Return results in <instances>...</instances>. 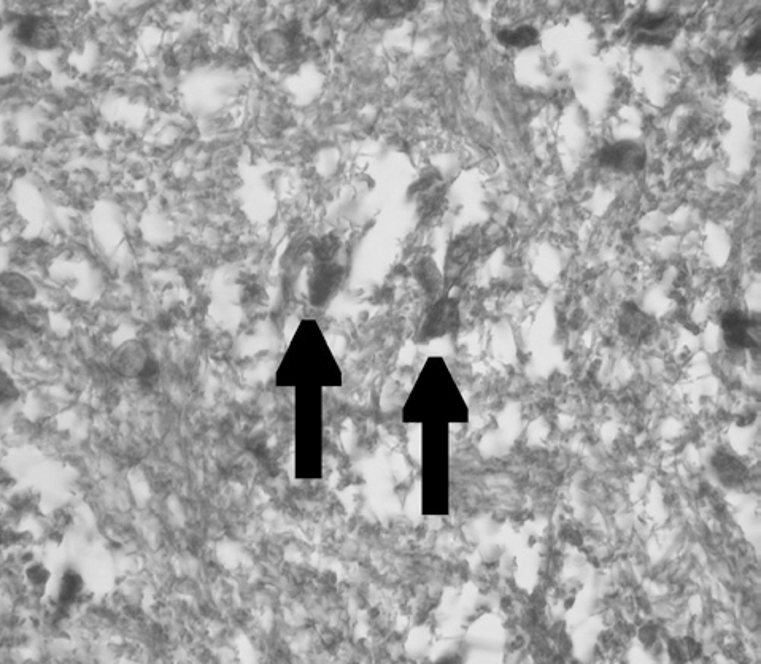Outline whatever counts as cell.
Here are the masks:
<instances>
[{
  "mask_svg": "<svg viewBox=\"0 0 761 664\" xmlns=\"http://www.w3.org/2000/svg\"><path fill=\"white\" fill-rule=\"evenodd\" d=\"M345 280L344 266L333 263H317L310 274V302L315 307H325L336 298Z\"/></svg>",
  "mask_w": 761,
  "mask_h": 664,
  "instance_id": "7",
  "label": "cell"
},
{
  "mask_svg": "<svg viewBox=\"0 0 761 664\" xmlns=\"http://www.w3.org/2000/svg\"><path fill=\"white\" fill-rule=\"evenodd\" d=\"M279 388H336L342 385V371L325 334L315 320H304L294 332L282 363L275 372Z\"/></svg>",
  "mask_w": 761,
  "mask_h": 664,
  "instance_id": "1",
  "label": "cell"
},
{
  "mask_svg": "<svg viewBox=\"0 0 761 664\" xmlns=\"http://www.w3.org/2000/svg\"><path fill=\"white\" fill-rule=\"evenodd\" d=\"M115 369L126 377L148 380L158 372V364L148 355L142 344L129 342L116 352Z\"/></svg>",
  "mask_w": 761,
  "mask_h": 664,
  "instance_id": "10",
  "label": "cell"
},
{
  "mask_svg": "<svg viewBox=\"0 0 761 664\" xmlns=\"http://www.w3.org/2000/svg\"><path fill=\"white\" fill-rule=\"evenodd\" d=\"M498 42L507 48H530L539 42V32L533 26L503 29L498 32Z\"/></svg>",
  "mask_w": 761,
  "mask_h": 664,
  "instance_id": "12",
  "label": "cell"
},
{
  "mask_svg": "<svg viewBox=\"0 0 761 664\" xmlns=\"http://www.w3.org/2000/svg\"><path fill=\"white\" fill-rule=\"evenodd\" d=\"M460 323V307L452 298H442L429 309L420 336L423 340L441 339L455 331Z\"/></svg>",
  "mask_w": 761,
  "mask_h": 664,
  "instance_id": "8",
  "label": "cell"
},
{
  "mask_svg": "<svg viewBox=\"0 0 761 664\" xmlns=\"http://www.w3.org/2000/svg\"><path fill=\"white\" fill-rule=\"evenodd\" d=\"M13 37L20 47L31 51H51L61 43L58 21L43 13H28L16 21Z\"/></svg>",
  "mask_w": 761,
  "mask_h": 664,
  "instance_id": "5",
  "label": "cell"
},
{
  "mask_svg": "<svg viewBox=\"0 0 761 664\" xmlns=\"http://www.w3.org/2000/svg\"><path fill=\"white\" fill-rule=\"evenodd\" d=\"M258 51L269 66H286L306 51V37L299 28L272 29L259 39Z\"/></svg>",
  "mask_w": 761,
  "mask_h": 664,
  "instance_id": "6",
  "label": "cell"
},
{
  "mask_svg": "<svg viewBox=\"0 0 761 664\" xmlns=\"http://www.w3.org/2000/svg\"><path fill=\"white\" fill-rule=\"evenodd\" d=\"M450 426L422 425V512L445 515L450 504Z\"/></svg>",
  "mask_w": 761,
  "mask_h": 664,
  "instance_id": "4",
  "label": "cell"
},
{
  "mask_svg": "<svg viewBox=\"0 0 761 664\" xmlns=\"http://www.w3.org/2000/svg\"><path fill=\"white\" fill-rule=\"evenodd\" d=\"M340 247L342 244H340L339 237L333 236V234L321 236L312 245L313 259L317 263H333L339 256Z\"/></svg>",
  "mask_w": 761,
  "mask_h": 664,
  "instance_id": "14",
  "label": "cell"
},
{
  "mask_svg": "<svg viewBox=\"0 0 761 664\" xmlns=\"http://www.w3.org/2000/svg\"><path fill=\"white\" fill-rule=\"evenodd\" d=\"M599 164L620 174H634L646 164V151L628 140L612 143L599 153Z\"/></svg>",
  "mask_w": 761,
  "mask_h": 664,
  "instance_id": "9",
  "label": "cell"
},
{
  "mask_svg": "<svg viewBox=\"0 0 761 664\" xmlns=\"http://www.w3.org/2000/svg\"><path fill=\"white\" fill-rule=\"evenodd\" d=\"M407 4H396V2H382V4H369L367 5V12L369 15L377 16V18H390V16L402 15V13L409 10Z\"/></svg>",
  "mask_w": 761,
  "mask_h": 664,
  "instance_id": "15",
  "label": "cell"
},
{
  "mask_svg": "<svg viewBox=\"0 0 761 664\" xmlns=\"http://www.w3.org/2000/svg\"><path fill=\"white\" fill-rule=\"evenodd\" d=\"M723 334H725V340L730 347L747 348L754 342L752 337V321L747 315H744L738 310L728 312L722 320Z\"/></svg>",
  "mask_w": 761,
  "mask_h": 664,
  "instance_id": "11",
  "label": "cell"
},
{
  "mask_svg": "<svg viewBox=\"0 0 761 664\" xmlns=\"http://www.w3.org/2000/svg\"><path fill=\"white\" fill-rule=\"evenodd\" d=\"M418 278H420V282H422L428 290H436L437 285H439V274H437L436 264L431 263V261H423V263L418 266Z\"/></svg>",
  "mask_w": 761,
  "mask_h": 664,
  "instance_id": "16",
  "label": "cell"
},
{
  "mask_svg": "<svg viewBox=\"0 0 761 664\" xmlns=\"http://www.w3.org/2000/svg\"><path fill=\"white\" fill-rule=\"evenodd\" d=\"M468 418V406L449 367L439 356L429 358L402 407V420L414 425L444 423L450 426L466 423Z\"/></svg>",
  "mask_w": 761,
  "mask_h": 664,
  "instance_id": "2",
  "label": "cell"
},
{
  "mask_svg": "<svg viewBox=\"0 0 761 664\" xmlns=\"http://www.w3.org/2000/svg\"><path fill=\"white\" fill-rule=\"evenodd\" d=\"M0 288L16 299H31L35 296V288L31 280L18 272H2Z\"/></svg>",
  "mask_w": 761,
  "mask_h": 664,
  "instance_id": "13",
  "label": "cell"
},
{
  "mask_svg": "<svg viewBox=\"0 0 761 664\" xmlns=\"http://www.w3.org/2000/svg\"><path fill=\"white\" fill-rule=\"evenodd\" d=\"M325 468V390H294V475L318 480Z\"/></svg>",
  "mask_w": 761,
  "mask_h": 664,
  "instance_id": "3",
  "label": "cell"
}]
</instances>
